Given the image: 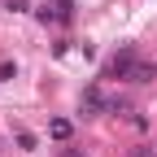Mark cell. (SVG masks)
<instances>
[{
  "instance_id": "cell-1",
  "label": "cell",
  "mask_w": 157,
  "mask_h": 157,
  "mask_svg": "<svg viewBox=\"0 0 157 157\" xmlns=\"http://www.w3.org/2000/svg\"><path fill=\"white\" fill-rule=\"evenodd\" d=\"M135 66H140V61H135V48H122V52H118L113 61L105 66V78H131Z\"/></svg>"
},
{
  "instance_id": "cell-2",
  "label": "cell",
  "mask_w": 157,
  "mask_h": 157,
  "mask_svg": "<svg viewBox=\"0 0 157 157\" xmlns=\"http://www.w3.org/2000/svg\"><path fill=\"white\" fill-rule=\"evenodd\" d=\"M83 109H87V113H101V109H113V105L101 96V87H87V92H83Z\"/></svg>"
},
{
  "instance_id": "cell-3",
  "label": "cell",
  "mask_w": 157,
  "mask_h": 157,
  "mask_svg": "<svg viewBox=\"0 0 157 157\" xmlns=\"http://www.w3.org/2000/svg\"><path fill=\"white\" fill-rule=\"evenodd\" d=\"M153 74H157V66H144V61H140V66L131 70V83H148Z\"/></svg>"
},
{
  "instance_id": "cell-4",
  "label": "cell",
  "mask_w": 157,
  "mask_h": 157,
  "mask_svg": "<svg viewBox=\"0 0 157 157\" xmlns=\"http://www.w3.org/2000/svg\"><path fill=\"white\" fill-rule=\"evenodd\" d=\"M70 131H74V127L66 122V118H57V122H52V140H70Z\"/></svg>"
},
{
  "instance_id": "cell-5",
  "label": "cell",
  "mask_w": 157,
  "mask_h": 157,
  "mask_svg": "<svg viewBox=\"0 0 157 157\" xmlns=\"http://www.w3.org/2000/svg\"><path fill=\"white\" fill-rule=\"evenodd\" d=\"M131 157H157V148H135Z\"/></svg>"
},
{
  "instance_id": "cell-6",
  "label": "cell",
  "mask_w": 157,
  "mask_h": 157,
  "mask_svg": "<svg viewBox=\"0 0 157 157\" xmlns=\"http://www.w3.org/2000/svg\"><path fill=\"white\" fill-rule=\"evenodd\" d=\"M61 157H87V153H78V148H61Z\"/></svg>"
}]
</instances>
